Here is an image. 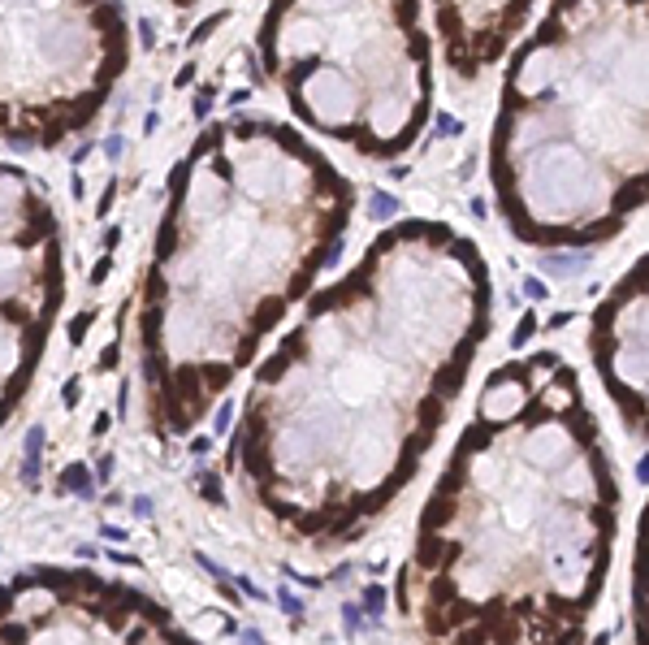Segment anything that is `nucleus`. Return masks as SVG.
Wrapping results in <instances>:
<instances>
[{
    "mask_svg": "<svg viewBox=\"0 0 649 645\" xmlns=\"http://www.w3.org/2000/svg\"><path fill=\"white\" fill-rule=\"evenodd\" d=\"M238 645H269V641H264V637H260V633H255V628H242V633H238Z\"/></svg>",
    "mask_w": 649,
    "mask_h": 645,
    "instance_id": "obj_23",
    "label": "nucleus"
},
{
    "mask_svg": "<svg viewBox=\"0 0 649 645\" xmlns=\"http://www.w3.org/2000/svg\"><path fill=\"white\" fill-rule=\"evenodd\" d=\"M61 490L74 494V498H91V472H87L83 463H70V468L61 472Z\"/></svg>",
    "mask_w": 649,
    "mask_h": 645,
    "instance_id": "obj_11",
    "label": "nucleus"
},
{
    "mask_svg": "<svg viewBox=\"0 0 649 645\" xmlns=\"http://www.w3.org/2000/svg\"><path fill=\"white\" fill-rule=\"evenodd\" d=\"M95 481H100V485H108V481H113V459H108V455L95 459Z\"/></svg>",
    "mask_w": 649,
    "mask_h": 645,
    "instance_id": "obj_21",
    "label": "nucleus"
},
{
    "mask_svg": "<svg viewBox=\"0 0 649 645\" xmlns=\"http://www.w3.org/2000/svg\"><path fill=\"white\" fill-rule=\"evenodd\" d=\"M100 533H104L108 541H126V528H117V524H104V528H100Z\"/></svg>",
    "mask_w": 649,
    "mask_h": 645,
    "instance_id": "obj_25",
    "label": "nucleus"
},
{
    "mask_svg": "<svg viewBox=\"0 0 649 645\" xmlns=\"http://www.w3.org/2000/svg\"><path fill=\"white\" fill-rule=\"evenodd\" d=\"M278 606L286 610L290 619H299V615H303V602H299V593H290V589H278Z\"/></svg>",
    "mask_w": 649,
    "mask_h": 645,
    "instance_id": "obj_15",
    "label": "nucleus"
},
{
    "mask_svg": "<svg viewBox=\"0 0 649 645\" xmlns=\"http://www.w3.org/2000/svg\"><path fill=\"white\" fill-rule=\"evenodd\" d=\"M494 186L519 238L563 247L649 200V0H554L507 70Z\"/></svg>",
    "mask_w": 649,
    "mask_h": 645,
    "instance_id": "obj_4",
    "label": "nucleus"
},
{
    "mask_svg": "<svg viewBox=\"0 0 649 645\" xmlns=\"http://www.w3.org/2000/svg\"><path fill=\"white\" fill-rule=\"evenodd\" d=\"M381 615H385V589L381 585H368L364 589V619L368 624H381Z\"/></svg>",
    "mask_w": 649,
    "mask_h": 645,
    "instance_id": "obj_12",
    "label": "nucleus"
},
{
    "mask_svg": "<svg viewBox=\"0 0 649 645\" xmlns=\"http://www.w3.org/2000/svg\"><path fill=\"white\" fill-rule=\"evenodd\" d=\"M191 78H195V66H182V74H177V87H186Z\"/></svg>",
    "mask_w": 649,
    "mask_h": 645,
    "instance_id": "obj_29",
    "label": "nucleus"
},
{
    "mask_svg": "<svg viewBox=\"0 0 649 645\" xmlns=\"http://www.w3.org/2000/svg\"><path fill=\"white\" fill-rule=\"evenodd\" d=\"M532 325H537V320H532V316H524V320H519V329L511 334V347H515V351H519V347H524L528 338H532Z\"/></svg>",
    "mask_w": 649,
    "mask_h": 645,
    "instance_id": "obj_17",
    "label": "nucleus"
},
{
    "mask_svg": "<svg viewBox=\"0 0 649 645\" xmlns=\"http://www.w3.org/2000/svg\"><path fill=\"white\" fill-rule=\"evenodd\" d=\"M139 35H143V48H152V39H156V30H152V22H139Z\"/></svg>",
    "mask_w": 649,
    "mask_h": 645,
    "instance_id": "obj_26",
    "label": "nucleus"
},
{
    "mask_svg": "<svg viewBox=\"0 0 649 645\" xmlns=\"http://www.w3.org/2000/svg\"><path fill=\"white\" fill-rule=\"evenodd\" d=\"M208 446H213L208 438H195V442H191V455H208Z\"/></svg>",
    "mask_w": 649,
    "mask_h": 645,
    "instance_id": "obj_27",
    "label": "nucleus"
},
{
    "mask_svg": "<svg viewBox=\"0 0 649 645\" xmlns=\"http://www.w3.org/2000/svg\"><path fill=\"white\" fill-rule=\"evenodd\" d=\"M524 290H528L532 299H541V295H545V286H541V282H524Z\"/></svg>",
    "mask_w": 649,
    "mask_h": 645,
    "instance_id": "obj_28",
    "label": "nucleus"
},
{
    "mask_svg": "<svg viewBox=\"0 0 649 645\" xmlns=\"http://www.w3.org/2000/svg\"><path fill=\"white\" fill-rule=\"evenodd\" d=\"M200 490H204L208 503H225V494H221V481H217V476H204V472H200Z\"/></svg>",
    "mask_w": 649,
    "mask_h": 645,
    "instance_id": "obj_16",
    "label": "nucleus"
},
{
    "mask_svg": "<svg viewBox=\"0 0 649 645\" xmlns=\"http://www.w3.org/2000/svg\"><path fill=\"white\" fill-rule=\"evenodd\" d=\"M437 26L446 39V61L454 74L472 78L490 61L502 57L519 22L528 18L532 0H433Z\"/></svg>",
    "mask_w": 649,
    "mask_h": 645,
    "instance_id": "obj_8",
    "label": "nucleus"
},
{
    "mask_svg": "<svg viewBox=\"0 0 649 645\" xmlns=\"http://www.w3.org/2000/svg\"><path fill=\"white\" fill-rule=\"evenodd\" d=\"M485 334L476 247L403 221L269 356L230 459L303 537H360L420 468Z\"/></svg>",
    "mask_w": 649,
    "mask_h": 645,
    "instance_id": "obj_1",
    "label": "nucleus"
},
{
    "mask_svg": "<svg viewBox=\"0 0 649 645\" xmlns=\"http://www.w3.org/2000/svg\"><path fill=\"white\" fill-rule=\"evenodd\" d=\"M208 108H213V87H204L200 95H195V117H204Z\"/></svg>",
    "mask_w": 649,
    "mask_h": 645,
    "instance_id": "obj_22",
    "label": "nucleus"
},
{
    "mask_svg": "<svg viewBox=\"0 0 649 645\" xmlns=\"http://www.w3.org/2000/svg\"><path fill=\"white\" fill-rule=\"evenodd\" d=\"M195 563H200V568H204L208 576H213V580H221V585H230V580H225V572H221V568H217V563L208 559V555H195Z\"/></svg>",
    "mask_w": 649,
    "mask_h": 645,
    "instance_id": "obj_20",
    "label": "nucleus"
},
{
    "mask_svg": "<svg viewBox=\"0 0 649 645\" xmlns=\"http://www.w3.org/2000/svg\"><path fill=\"white\" fill-rule=\"evenodd\" d=\"M39 468H43V425L30 429L26 446H22V485L26 490H39Z\"/></svg>",
    "mask_w": 649,
    "mask_h": 645,
    "instance_id": "obj_10",
    "label": "nucleus"
},
{
    "mask_svg": "<svg viewBox=\"0 0 649 645\" xmlns=\"http://www.w3.org/2000/svg\"><path fill=\"white\" fill-rule=\"evenodd\" d=\"M234 585H238L242 593H247V598H255V602H264V593H260V589L251 585V580H242V576H238V580H234Z\"/></svg>",
    "mask_w": 649,
    "mask_h": 645,
    "instance_id": "obj_24",
    "label": "nucleus"
},
{
    "mask_svg": "<svg viewBox=\"0 0 649 645\" xmlns=\"http://www.w3.org/2000/svg\"><path fill=\"white\" fill-rule=\"evenodd\" d=\"M589 343L619 416L649 433V256L597 308Z\"/></svg>",
    "mask_w": 649,
    "mask_h": 645,
    "instance_id": "obj_7",
    "label": "nucleus"
},
{
    "mask_svg": "<svg viewBox=\"0 0 649 645\" xmlns=\"http://www.w3.org/2000/svg\"><path fill=\"white\" fill-rule=\"evenodd\" d=\"M264 70L316 131L394 156L429 113V44L416 0H273Z\"/></svg>",
    "mask_w": 649,
    "mask_h": 645,
    "instance_id": "obj_5",
    "label": "nucleus"
},
{
    "mask_svg": "<svg viewBox=\"0 0 649 645\" xmlns=\"http://www.w3.org/2000/svg\"><path fill=\"white\" fill-rule=\"evenodd\" d=\"M368 619H364V610H360V602H342V628H347V637H355L364 628Z\"/></svg>",
    "mask_w": 649,
    "mask_h": 645,
    "instance_id": "obj_13",
    "label": "nucleus"
},
{
    "mask_svg": "<svg viewBox=\"0 0 649 645\" xmlns=\"http://www.w3.org/2000/svg\"><path fill=\"white\" fill-rule=\"evenodd\" d=\"M619 520L597 421L559 351L490 377L403 572L429 645H580Z\"/></svg>",
    "mask_w": 649,
    "mask_h": 645,
    "instance_id": "obj_2",
    "label": "nucleus"
},
{
    "mask_svg": "<svg viewBox=\"0 0 649 645\" xmlns=\"http://www.w3.org/2000/svg\"><path fill=\"white\" fill-rule=\"evenodd\" d=\"M368 213L377 217V221H381V217H394V213H398V200H389V195H372Z\"/></svg>",
    "mask_w": 649,
    "mask_h": 645,
    "instance_id": "obj_14",
    "label": "nucleus"
},
{
    "mask_svg": "<svg viewBox=\"0 0 649 645\" xmlns=\"http://www.w3.org/2000/svg\"><path fill=\"white\" fill-rule=\"evenodd\" d=\"M130 511H135L139 520H152V515H156V503H152V498H135V503H130Z\"/></svg>",
    "mask_w": 649,
    "mask_h": 645,
    "instance_id": "obj_19",
    "label": "nucleus"
},
{
    "mask_svg": "<svg viewBox=\"0 0 649 645\" xmlns=\"http://www.w3.org/2000/svg\"><path fill=\"white\" fill-rule=\"evenodd\" d=\"M230 421H234V403H221L217 416H213V429H217V433H225V429H230Z\"/></svg>",
    "mask_w": 649,
    "mask_h": 645,
    "instance_id": "obj_18",
    "label": "nucleus"
},
{
    "mask_svg": "<svg viewBox=\"0 0 649 645\" xmlns=\"http://www.w3.org/2000/svg\"><path fill=\"white\" fill-rule=\"evenodd\" d=\"M169 186L143 373L165 433H182L338 256L351 182L295 131L234 117L195 143Z\"/></svg>",
    "mask_w": 649,
    "mask_h": 645,
    "instance_id": "obj_3",
    "label": "nucleus"
},
{
    "mask_svg": "<svg viewBox=\"0 0 649 645\" xmlns=\"http://www.w3.org/2000/svg\"><path fill=\"white\" fill-rule=\"evenodd\" d=\"M632 633H637V645H649V503L641 511L637 572H632Z\"/></svg>",
    "mask_w": 649,
    "mask_h": 645,
    "instance_id": "obj_9",
    "label": "nucleus"
},
{
    "mask_svg": "<svg viewBox=\"0 0 649 645\" xmlns=\"http://www.w3.org/2000/svg\"><path fill=\"white\" fill-rule=\"evenodd\" d=\"M122 66L117 0H0V139L78 131Z\"/></svg>",
    "mask_w": 649,
    "mask_h": 645,
    "instance_id": "obj_6",
    "label": "nucleus"
}]
</instances>
